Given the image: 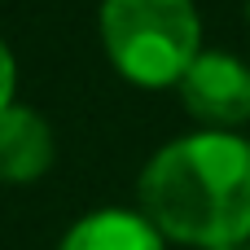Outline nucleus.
Wrapping results in <instances>:
<instances>
[{"label": "nucleus", "mask_w": 250, "mask_h": 250, "mask_svg": "<svg viewBox=\"0 0 250 250\" xmlns=\"http://www.w3.org/2000/svg\"><path fill=\"white\" fill-rule=\"evenodd\" d=\"M101 48L136 88H176L202 53L193 0H101Z\"/></svg>", "instance_id": "nucleus-2"}, {"label": "nucleus", "mask_w": 250, "mask_h": 250, "mask_svg": "<svg viewBox=\"0 0 250 250\" xmlns=\"http://www.w3.org/2000/svg\"><path fill=\"white\" fill-rule=\"evenodd\" d=\"M136 193L163 242L242 246L250 242V141L237 132L180 136L145 163Z\"/></svg>", "instance_id": "nucleus-1"}, {"label": "nucleus", "mask_w": 250, "mask_h": 250, "mask_svg": "<svg viewBox=\"0 0 250 250\" xmlns=\"http://www.w3.org/2000/svg\"><path fill=\"white\" fill-rule=\"evenodd\" d=\"M246 22H250V0H246Z\"/></svg>", "instance_id": "nucleus-8"}, {"label": "nucleus", "mask_w": 250, "mask_h": 250, "mask_svg": "<svg viewBox=\"0 0 250 250\" xmlns=\"http://www.w3.org/2000/svg\"><path fill=\"white\" fill-rule=\"evenodd\" d=\"M57 250H163V237L141 211L110 207L70 224Z\"/></svg>", "instance_id": "nucleus-5"}, {"label": "nucleus", "mask_w": 250, "mask_h": 250, "mask_svg": "<svg viewBox=\"0 0 250 250\" xmlns=\"http://www.w3.org/2000/svg\"><path fill=\"white\" fill-rule=\"evenodd\" d=\"M13 88H18V66H13V53H9V44L0 40V114L13 105Z\"/></svg>", "instance_id": "nucleus-6"}, {"label": "nucleus", "mask_w": 250, "mask_h": 250, "mask_svg": "<svg viewBox=\"0 0 250 250\" xmlns=\"http://www.w3.org/2000/svg\"><path fill=\"white\" fill-rule=\"evenodd\" d=\"M176 92L207 132H233L250 119V66L233 53L202 48L193 66L180 75Z\"/></svg>", "instance_id": "nucleus-3"}, {"label": "nucleus", "mask_w": 250, "mask_h": 250, "mask_svg": "<svg viewBox=\"0 0 250 250\" xmlns=\"http://www.w3.org/2000/svg\"><path fill=\"white\" fill-rule=\"evenodd\" d=\"M53 127L44 114L26 105H9L0 114V180L4 185H35L53 167Z\"/></svg>", "instance_id": "nucleus-4"}, {"label": "nucleus", "mask_w": 250, "mask_h": 250, "mask_svg": "<svg viewBox=\"0 0 250 250\" xmlns=\"http://www.w3.org/2000/svg\"><path fill=\"white\" fill-rule=\"evenodd\" d=\"M220 250H250V242H242V246H220Z\"/></svg>", "instance_id": "nucleus-7"}]
</instances>
